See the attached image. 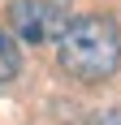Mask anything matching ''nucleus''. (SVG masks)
<instances>
[{"label":"nucleus","mask_w":121,"mask_h":125,"mask_svg":"<svg viewBox=\"0 0 121 125\" xmlns=\"http://www.w3.org/2000/svg\"><path fill=\"white\" fill-rule=\"evenodd\" d=\"M17 69H22V52H17L13 35H4V30H0V82H13V78H17Z\"/></svg>","instance_id":"nucleus-3"},{"label":"nucleus","mask_w":121,"mask_h":125,"mask_svg":"<svg viewBox=\"0 0 121 125\" xmlns=\"http://www.w3.org/2000/svg\"><path fill=\"white\" fill-rule=\"evenodd\" d=\"M69 22V0H9V26L26 43H48Z\"/></svg>","instance_id":"nucleus-2"},{"label":"nucleus","mask_w":121,"mask_h":125,"mask_svg":"<svg viewBox=\"0 0 121 125\" xmlns=\"http://www.w3.org/2000/svg\"><path fill=\"white\" fill-rule=\"evenodd\" d=\"M56 56L60 69L78 82H104V78L117 73L121 65V35L108 17H69L65 30L56 35Z\"/></svg>","instance_id":"nucleus-1"}]
</instances>
